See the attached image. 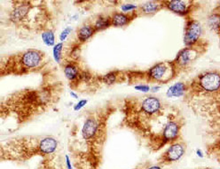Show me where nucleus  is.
I'll return each instance as SVG.
<instances>
[{"mask_svg":"<svg viewBox=\"0 0 220 169\" xmlns=\"http://www.w3.org/2000/svg\"><path fill=\"white\" fill-rule=\"evenodd\" d=\"M138 15V12H133L132 13L126 14L124 13H116L110 18L111 25L116 27H122L129 24L131 21H132L134 17Z\"/></svg>","mask_w":220,"mask_h":169,"instance_id":"nucleus-9","label":"nucleus"},{"mask_svg":"<svg viewBox=\"0 0 220 169\" xmlns=\"http://www.w3.org/2000/svg\"><path fill=\"white\" fill-rule=\"evenodd\" d=\"M138 6H135V5H131V4H127V5H123L121 7V9L123 13H128V12H131L135 9L138 8Z\"/></svg>","mask_w":220,"mask_h":169,"instance_id":"nucleus-19","label":"nucleus"},{"mask_svg":"<svg viewBox=\"0 0 220 169\" xmlns=\"http://www.w3.org/2000/svg\"><path fill=\"white\" fill-rule=\"evenodd\" d=\"M205 47L202 45H199V42L192 46H186L180 51L175 58L174 61L171 63L174 66V69L176 70V74L180 71H183L186 69L190 67V65L195 63L196 60L202 55L201 54L203 53L202 48Z\"/></svg>","mask_w":220,"mask_h":169,"instance_id":"nucleus-4","label":"nucleus"},{"mask_svg":"<svg viewBox=\"0 0 220 169\" xmlns=\"http://www.w3.org/2000/svg\"><path fill=\"white\" fill-rule=\"evenodd\" d=\"M95 30L92 25L82 26L77 31V38L80 42H85L94 34Z\"/></svg>","mask_w":220,"mask_h":169,"instance_id":"nucleus-14","label":"nucleus"},{"mask_svg":"<svg viewBox=\"0 0 220 169\" xmlns=\"http://www.w3.org/2000/svg\"><path fill=\"white\" fill-rule=\"evenodd\" d=\"M66 165H67V169H72V166H71V161L68 155H66Z\"/></svg>","mask_w":220,"mask_h":169,"instance_id":"nucleus-23","label":"nucleus"},{"mask_svg":"<svg viewBox=\"0 0 220 169\" xmlns=\"http://www.w3.org/2000/svg\"><path fill=\"white\" fill-rule=\"evenodd\" d=\"M58 146V143L53 137H45L39 142V151L41 154H52L55 151Z\"/></svg>","mask_w":220,"mask_h":169,"instance_id":"nucleus-10","label":"nucleus"},{"mask_svg":"<svg viewBox=\"0 0 220 169\" xmlns=\"http://www.w3.org/2000/svg\"><path fill=\"white\" fill-rule=\"evenodd\" d=\"M86 103H87V101L86 100H81L75 105V107H74V110H76H76H79L80 109L85 106Z\"/></svg>","mask_w":220,"mask_h":169,"instance_id":"nucleus-21","label":"nucleus"},{"mask_svg":"<svg viewBox=\"0 0 220 169\" xmlns=\"http://www.w3.org/2000/svg\"><path fill=\"white\" fill-rule=\"evenodd\" d=\"M219 85L218 70H209L195 77L186 85L185 100L188 105L202 117L219 118Z\"/></svg>","mask_w":220,"mask_h":169,"instance_id":"nucleus-2","label":"nucleus"},{"mask_svg":"<svg viewBox=\"0 0 220 169\" xmlns=\"http://www.w3.org/2000/svg\"><path fill=\"white\" fill-rule=\"evenodd\" d=\"M44 54L38 50H29L24 52L21 57V63L25 69L37 68L43 61Z\"/></svg>","mask_w":220,"mask_h":169,"instance_id":"nucleus-7","label":"nucleus"},{"mask_svg":"<svg viewBox=\"0 0 220 169\" xmlns=\"http://www.w3.org/2000/svg\"><path fill=\"white\" fill-rule=\"evenodd\" d=\"M64 73L65 76L68 80L70 81H76L79 79L80 72L77 67L74 64V63H68L65 65L64 67Z\"/></svg>","mask_w":220,"mask_h":169,"instance_id":"nucleus-12","label":"nucleus"},{"mask_svg":"<svg viewBox=\"0 0 220 169\" xmlns=\"http://www.w3.org/2000/svg\"><path fill=\"white\" fill-rule=\"evenodd\" d=\"M193 2L191 1H181V0H172L163 2V7H165L171 12L177 13L179 15H185L191 12Z\"/></svg>","mask_w":220,"mask_h":169,"instance_id":"nucleus-8","label":"nucleus"},{"mask_svg":"<svg viewBox=\"0 0 220 169\" xmlns=\"http://www.w3.org/2000/svg\"><path fill=\"white\" fill-rule=\"evenodd\" d=\"M140 7V12L143 14H147V15H151L154 14L156 12H158L160 9L163 7V2H155V1H151V2H147L146 4H144L143 6Z\"/></svg>","mask_w":220,"mask_h":169,"instance_id":"nucleus-11","label":"nucleus"},{"mask_svg":"<svg viewBox=\"0 0 220 169\" xmlns=\"http://www.w3.org/2000/svg\"><path fill=\"white\" fill-rule=\"evenodd\" d=\"M186 153V144L182 142H175L170 144L169 148L159 157L158 165H169L178 161Z\"/></svg>","mask_w":220,"mask_h":169,"instance_id":"nucleus-5","label":"nucleus"},{"mask_svg":"<svg viewBox=\"0 0 220 169\" xmlns=\"http://www.w3.org/2000/svg\"><path fill=\"white\" fill-rule=\"evenodd\" d=\"M42 38L44 44L48 46H52L54 45V34L52 31H44L42 33Z\"/></svg>","mask_w":220,"mask_h":169,"instance_id":"nucleus-17","label":"nucleus"},{"mask_svg":"<svg viewBox=\"0 0 220 169\" xmlns=\"http://www.w3.org/2000/svg\"><path fill=\"white\" fill-rule=\"evenodd\" d=\"M122 112L124 126L154 151L177 142L184 125L180 111L154 96L125 99Z\"/></svg>","mask_w":220,"mask_h":169,"instance_id":"nucleus-1","label":"nucleus"},{"mask_svg":"<svg viewBox=\"0 0 220 169\" xmlns=\"http://www.w3.org/2000/svg\"><path fill=\"white\" fill-rule=\"evenodd\" d=\"M71 31H72V29L69 28V27H67L63 31L61 32V35H60V39H61V41H65L67 36L69 35V33L71 32Z\"/></svg>","mask_w":220,"mask_h":169,"instance_id":"nucleus-20","label":"nucleus"},{"mask_svg":"<svg viewBox=\"0 0 220 169\" xmlns=\"http://www.w3.org/2000/svg\"><path fill=\"white\" fill-rule=\"evenodd\" d=\"M62 48H63V44L62 43L55 45L54 47H53V57H54V60L57 63H61Z\"/></svg>","mask_w":220,"mask_h":169,"instance_id":"nucleus-18","label":"nucleus"},{"mask_svg":"<svg viewBox=\"0 0 220 169\" xmlns=\"http://www.w3.org/2000/svg\"><path fill=\"white\" fill-rule=\"evenodd\" d=\"M146 169H163L162 167L159 166V165H153V166H150L149 167H147Z\"/></svg>","mask_w":220,"mask_h":169,"instance_id":"nucleus-24","label":"nucleus"},{"mask_svg":"<svg viewBox=\"0 0 220 169\" xmlns=\"http://www.w3.org/2000/svg\"><path fill=\"white\" fill-rule=\"evenodd\" d=\"M135 89L139 90V91H141V92H148L150 90V87L147 86V85H140V86H137L135 87Z\"/></svg>","mask_w":220,"mask_h":169,"instance_id":"nucleus-22","label":"nucleus"},{"mask_svg":"<svg viewBox=\"0 0 220 169\" xmlns=\"http://www.w3.org/2000/svg\"><path fill=\"white\" fill-rule=\"evenodd\" d=\"M202 33V27L201 23L196 20H189L186 22L185 29L184 42L186 46L195 45L199 42L200 37Z\"/></svg>","mask_w":220,"mask_h":169,"instance_id":"nucleus-6","label":"nucleus"},{"mask_svg":"<svg viewBox=\"0 0 220 169\" xmlns=\"http://www.w3.org/2000/svg\"><path fill=\"white\" fill-rule=\"evenodd\" d=\"M186 90V84L177 83L169 88V90L167 91V96L168 97H179L185 94Z\"/></svg>","mask_w":220,"mask_h":169,"instance_id":"nucleus-13","label":"nucleus"},{"mask_svg":"<svg viewBox=\"0 0 220 169\" xmlns=\"http://www.w3.org/2000/svg\"><path fill=\"white\" fill-rule=\"evenodd\" d=\"M70 95H72V96H73V97H74V98H75V99H77V98H78V96H77V94H75L74 92H70Z\"/></svg>","mask_w":220,"mask_h":169,"instance_id":"nucleus-25","label":"nucleus"},{"mask_svg":"<svg viewBox=\"0 0 220 169\" xmlns=\"http://www.w3.org/2000/svg\"><path fill=\"white\" fill-rule=\"evenodd\" d=\"M176 70L171 62H163L155 64L147 71H144L141 73V76H126L130 77L131 80L133 78H138L146 81H151L154 83L166 84L167 82L171 80L176 77Z\"/></svg>","mask_w":220,"mask_h":169,"instance_id":"nucleus-3","label":"nucleus"},{"mask_svg":"<svg viewBox=\"0 0 220 169\" xmlns=\"http://www.w3.org/2000/svg\"><path fill=\"white\" fill-rule=\"evenodd\" d=\"M209 26L216 31L217 34H218V28H219V13H213L208 20Z\"/></svg>","mask_w":220,"mask_h":169,"instance_id":"nucleus-16","label":"nucleus"},{"mask_svg":"<svg viewBox=\"0 0 220 169\" xmlns=\"http://www.w3.org/2000/svg\"><path fill=\"white\" fill-rule=\"evenodd\" d=\"M93 28L96 31H101V30H104L106 28H108L109 26H111V20H110V17H99L98 19L96 20L95 23Z\"/></svg>","mask_w":220,"mask_h":169,"instance_id":"nucleus-15","label":"nucleus"}]
</instances>
